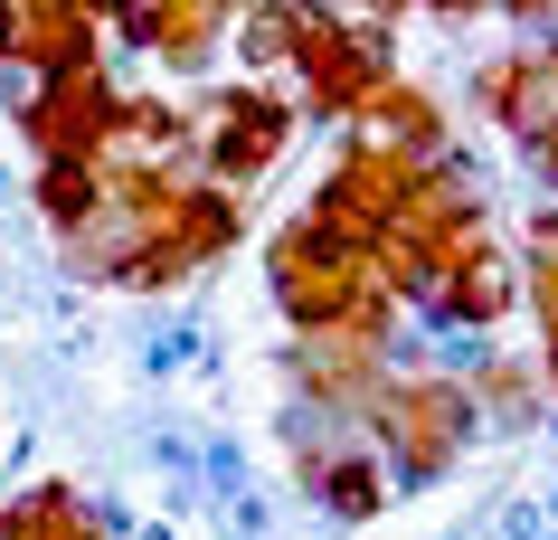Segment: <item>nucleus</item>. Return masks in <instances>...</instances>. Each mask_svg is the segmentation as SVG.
<instances>
[{
    "instance_id": "15",
    "label": "nucleus",
    "mask_w": 558,
    "mask_h": 540,
    "mask_svg": "<svg viewBox=\"0 0 558 540\" xmlns=\"http://www.w3.org/2000/svg\"><path fill=\"white\" fill-rule=\"evenodd\" d=\"M493 10H511V20H549L558 0H493Z\"/></svg>"
},
{
    "instance_id": "2",
    "label": "nucleus",
    "mask_w": 558,
    "mask_h": 540,
    "mask_svg": "<svg viewBox=\"0 0 558 540\" xmlns=\"http://www.w3.org/2000/svg\"><path fill=\"white\" fill-rule=\"evenodd\" d=\"M360 427H369V455L388 465V483H436V475L464 465L483 408H473V389L445 380V370H388L379 398L360 408Z\"/></svg>"
},
{
    "instance_id": "6",
    "label": "nucleus",
    "mask_w": 558,
    "mask_h": 540,
    "mask_svg": "<svg viewBox=\"0 0 558 540\" xmlns=\"http://www.w3.org/2000/svg\"><path fill=\"white\" fill-rule=\"evenodd\" d=\"M0 67L20 76H66V67H105V29L86 0H0Z\"/></svg>"
},
{
    "instance_id": "5",
    "label": "nucleus",
    "mask_w": 558,
    "mask_h": 540,
    "mask_svg": "<svg viewBox=\"0 0 558 540\" xmlns=\"http://www.w3.org/2000/svg\"><path fill=\"white\" fill-rule=\"evenodd\" d=\"M114 115H123V95H114L105 67H66V76L20 95V133H29L38 161H95L105 133H114Z\"/></svg>"
},
{
    "instance_id": "3",
    "label": "nucleus",
    "mask_w": 558,
    "mask_h": 540,
    "mask_svg": "<svg viewBox=\"0 0 558 540\" xmlns=\"http://www.w3.org/2000/svg\"><path fill=\"white\" fill-rule=\"evenodd\" d=\"M294 76H303V105H294V115L351 123L360 105H369V95L398 76V48H388V29H369V20H341V10H323V0H303Z\"/></svg>"
},
{
    "instance_id": "18",
    "label": "nucleus",
    "mask_w": 558,
    "mask_h": 540,
    "mask_svg": "<svg viewBox=\"0 0 558 540\" xmlns=\"http://www.w3.org/2000/svg\"><path fill=\"white\" fill-rule=\"evenodd\" d=\"M86 10H105V0H86ZM95 29H105V20H95Z\"/></svg>"
},
{
    "instance_id": "1",
    "label": "nucleus",
    "mask_w": 558,
    "mask_h": 540,
    "mask_svg": "<svg viewBox=\"0 0 558 540\" xmlns=\"http://www.w3.org/2000/svg\"><path fill=\"white\" fill-rule=\"evenodd\" d=\"M265 275H275V303H284V323L303 332H398V303L379 295V275H369V256L341 238H323L313 218H284L275 238H265Z\"/></svg>"
},
{
    "instance_id": "13",
    "label": "nucleus",
    "mask_w": 558,
    "mask_h": 540,
    "mask_svg": "<svg viewBox=\"0 0 558 540\" xmlns=\"http://www.w3.org/2000/svg\"><path fill=\"white\" fill-rule=\"evenodd\" d=\"M95 209H105V171H95V161H38V218H48L58 238H76Z\"/></svg>"
},
{
    "instance_id": "10",
    "label": "nucleus",
    "mask_w": 558,
    "mask_h": 540,
    "mask_svg": "<svg viewBox=\"0 0 558 540\" xmlns=\"http://www.w3.org/2000/svg\"><path fill=\"white\" fill-rule=\"evenodd\" d=\"M351 133H369V143H388V152H408V161H445V105L416 86V76H388V86L351 115Z\"/></svg>"
},
{
    "instance_id": "9",
    "label": "nucleus",
    "mask_w": 558,
    "mask_h": 540,
    "mask_svg": "<svg viewBox=\"0 0 558 540\" xmlns=\"http://www.w3.org/2000/svg\"><path fill=\"white\" fill-rule=\"evenodd\" d=\"M426 303H436L454 332H493L501 313L521 303V266H511V247H501L493 228H483V238H464V247H454V266L436 275V295H426Z\"/></svg>"
},
{
    "instance_id": "11",
    "label": "nucleus",
    "mask_w": 558,
    "mask_h": 540,
    "mask_svg": "<svg viewBox=\"0 0 558 540\" xmlns=\"http://www.w3.org/2000/svg\"><path fill=\"white\" fill-rule=\"evenodd\" d=\"M228 29H236L228 0H161V10H151V29H143V58H161V67H208Z\"/></svg>"
},
{
    "instance_id": "12",
    "label": "nucleus",
    "mask_w": 558,
    "mask_h": 540,
    "mask_svg": "<svg viewBox=\"0 0 558 540\" xmlns=\"http://www.w3.org/2000/svg\"><path fill=\"white\" fill-rule=\"evenodd\" d=\"M0 540H105V521L76 483H29L0 503Z\"/></svg>"
},
{
    "instance_id": "7",
    "label": "nucleus",
    "mask_w": 558,
    "mask_h": 540,
    "mask_svg": "<svg viewBox=\"0 0 558 540\" xmlns=\"http://www.w3.org/2000/svg\"><path fill=\"white\" fill-rule=\"evenodd\" d=\"M294 475H303V493H313L323 512H341V521H379L388 512V465L369 446H351V427H313L303 418Z\"/></svg>"
},
{
    "instance_id": "14",
    "label": "nucleus",
    "mask_w": 558,
    "mask_h": 540,
    "mask_svg": "<svg viewBox=\"0 0 558 540\" xmlns=\"http://www.w3.org/2000/svg\"><path fill=\"white\" fill-rule=\"evenodd\" d=\"M464 389H473V408H493L501 427H530V418H539V389H530V370H521V360H483Z\"/></svg>"
},
{
    "instance_id": "8",
    "label": "nucleus",
    "mask_w": 558,
    "mask_h": 540,
    "mask_svg": "<svg viewBox=\"0 0 558 540\" xmlns=\"http://www.w3.org/2000/svg\"><path fill=\"white\" fill-rule=\"evenodd\" d=\"M483 115L511 133V143H549L558 133V38H530V48H511V58L483 67Z\"/></svg>"
},
{
    "instance_id": "16",
    "label": "nucleus",
    "mask_w": 558,
    "mask_h": 540,
    "mask_svg": "<svg viewBox=\"0 0 558 540\" xmlns=\"http://www.w3.org/2000/svg\"><path fill=\"white\" fill-rule=\"evenodd\" d=\"M530 161H539V171H549V180H558V133H549V143H539V152H530Z\"/></svg>"
},
{
    "instance_id": "17",
    "label": "nucleus",
    "mask_w": 558,
    "mask_h": 540,
    "mask_svg": "<svg viewBox=\"0 0 558 540\" xmlns=\"http://www.w3.org/2000/svg\"><path fill=\"white\" fill-rule=\"evenodd\" d=\"M426 10H445V20H464V10H483V0H426Z\"/></svg>"
},
{
    "instance_id": "4",
    "label": "nucleus",
    "mask_w": 558,
    "mask_h": 540,
    "mask_svg": "<svg viewBox=\"0 0 558 540\" xmlns=\"http://www.w3.org/2000/svg\"><path fill=\"white\" fill-rule=\"evenodd\" d=\"M294 105L284 95H265V76H236V86H218L199 105V180L208 190H228V200H246L275 161H284V143H294Z\"/></svg>"
}]
</instances>
